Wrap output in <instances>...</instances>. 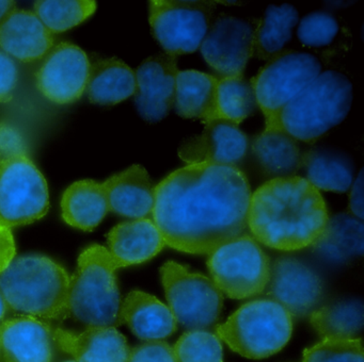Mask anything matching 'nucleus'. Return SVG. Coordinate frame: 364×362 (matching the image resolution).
Returning a JSON list of instances; mask_svg holds the SVG:
<instances>
[{
	"mask_svg": "<svg viewBox=\"0 0 364 362\" xmlns=\"http://www.w3.org/2000/svg\"><path fill=\"white\" fill-rule=\"evenodd\" d=\"M251 195L237 166L186 165L155 187L153 221L171 248L210 255L245 234Z\"/></svg>",
	"mask_w": 364,
	"mask_h": 362,
	"instance_id": "f257e3e1",
	"label": "nucleus"
},
{
	"mask_svg": "<svg viewBox=\"0 0 364 362\" xmlns=\"http://www.w3.org/2000/svg\"><path fill=\"white\" fill-rule=\"evenodd\" d=\"M329 221L321 192L299 176L270 179L251 195L248 228L253 238L278 251L312 246Z\"/></svg>",
	"mask_w": 364,
	"mask_h": 362,
	"instance_id": "f03ea898",
	"label": "nucleus"
},
{
	"mask_svg": "<svg viewBox=\"0 0 364 362\" xmlns=\"http://www.w3.org/2000/svg\"><path fill=\"white\" fill-rule=\"evenodd\" d=\"M69 283L65 268L43 255L16 257L0 274V290L8 309L37 319L69 317Z\"/></svg>",
	"mask_w": 364,
	"mask_h": 362,
	"instance_id": "7ed1b4c3",
	"label": "nucleus"
},
{
	"mask_svg": "<svg viewBox=\"0 0 364 362\" xmlns=\"http://www.w3.org/2000/svg\"><path fill=\"white\" fill-rule=\"evenodd\" d=\"M118 268L106 247L99 244L86 247L78 257L75 273L70 277L69 317L87 327L122 325Z\"/></svg>",
	"mask_w": 364,
	"mask_h": 362,
	"instance_id": "20e7f679",
	"label": "nucleus"
},
{
	"mask_svg": "<svg viewBox=\"0 0 364 362\" xmlns=\"http://www.w3.org/2000/svg\"><path fill=\"white\" fill-rule=\"evenodd\" d=\"M353 97V83L346 75L321 72L283 108L274 126L296 141L315 142L346 119Z\"/></svg>",
	"mask_w": 364,
	"mask_h": 362,
	"instance_id": "39448f33",
	"label": "nucleus"
},
{
	"mask_svg": "<svg viewBox=\"0 0 364 362\" xmlns=\"http://www.w3.org/2000/svg\"><path fill=\"white\" fill-rule=\"evenodd\" d=\"M291 331V314L276 300L264 298L242 305L216 328V336L242 357L263 359L281 351Z\"/></svg>",
	"mask_w": 364,
	"mask_h": 362,
	"instance_id": "423d86ee",
	"label": "nucleus"
},
{
	"mask_svg": "<svg viewBox=\"0 0 364 362\" xmlns=\"http://www.w3.org/2000/svg\"><path fill=\"white\" fill-rule=\"evenodd\" d=\"M161 277L176 323L188 330H208L218 323L223 295L212 279L174 261L161 266Z\"/></svg>",
	"mask_w": 364,
	"mask_h": 362,
	"instance_id": "0eeeda50",
	"label": "nucleus"
},
{
	"mask_svg": "<svg viewBox=\"0 0 364 362\" xmlns=\"http://www.w3.org/2000/svg\"><path fill=\"white\" fill-rule=\"evenodd\" d=\"M208 268L221 293L234 300L263 293L269 280V259L259 242L248 234H242L210 253Z\"/></svg>",
	"mask_w": 364,
	"mask_h": 362,
	"instance_id": "6e6552de",
	"label": "nucleus"
},
{
	"mask_svg": "<svg viewBox=\"0 0 364 362\" xmlns=\"http://www.w3.org/2000/svg\"><path fill=\"white\" fill-rule=\"evenodd\" d=\"M321 72V62L311 53L284 50L270 59L250 80L265 127L276 125L283 108Z\"/></svg>",
	"mask_w": 364,
	"mask_h": 362,
	"instance_id": "1a4fd4ad",
	"label": "nucleus"
},
{
	"mask_svg": "<svg viewBox=\"0 0 364 362\" xmlns=\"http://www.w3.org/2000/svg\"><path fill=\"white\" fill-rule=\"evenodd\" d=\"M216 4L208 0H152L149 21L153 36L169 55L195 53L210 30Z\"/></svg>",
	"mask_w": 364,
	"mask_h": 362,
	"instance_id": "9d476101",
	"label": "nucleus"
},
{
	"mask_svg": "<svg viewBox=\"0 0 364 362\" xmlns=\"http://www.w3.org/2000/svg\"><path fill=\"white\" fill-rule=\"evenodd\" d=\"M50 209L48 182L31 158L0 162V221L9 227L29 225Z\"/></svg>",
	"mask_w": 364,
	"mask_h": 362,
	"instance_id": "9b49d317",
	"label": "nucleus"
},
{
	"mask_svg": "<svg viewBox=\"0 0 364 362\" xmlns=\"http://www.w3.org/2000/svg\"><path fill=\"white\" fill-rule=\"evenodd\" d=\"M255 31V23L225 14L210 25L200 49L219 79L244 76L253 57Z\"/></svg>",
	"mask_w": 364,
	"mask_h": 362,
	"instance_id": "f8f14e48",
	"label": "nucleus"
},
{
	"mask_svg": "<svg viewBox=\"0 0 364 362\" xmlns=\"http://www.w3.org/2000/svg\"><path fill=\"white\" fill-rule=\"evenodd\" d=\"M89 70L90 61L80 47L60 43L50 49L36 75L38 89L54 104H73L86 91Z\"/></svg>",
	"mask_w": 364,
	"mask_h": 362,
	"instance_id": "ddd939ff",
	"label": "nucleus"
},
{
	"mask_svg": "<svg viewBox=\"0 0 364 362\" xmlns=\"http://www.w3.org/2000/svg\"><path fill=\"white\" fill-rule=\"evenodd\" d=\"M178 57L159 53L144 60L135 72V104L144 121L165 119L176 102Z\"/></svg>",
	"mask_w": 364,
	"mask_h": 362,
	"instance_id": "4468645a",
	"label": "nucleus"
},
{
	"mask_svg": "<svg viewBox=\"0 0 364 362\" xmlns=\"http://www.w3.org/2000/svg\"><path fill=\"white\" fill-rule=\"evenodd\" d=\"M268 295L291 317H302L312 312L323 294L318 275L295 258L283 257L270 266Z\"/></svg>",
	"mask_w": 364,
	"mask_h": 362,
	"instance_id": "2eb2a0df",
	"label": "nucleus"
},
{
	"mask_svg": "<svg viewBox=\"0 0 364 362\" xmlns=\"http://www.w3.org/2000/svg\"><path fill=\"white\" fill-rule=\"evenodd\" d=\"M204 124L201 134L191 136L181 145V159L187 165L237 166L248 151V136L227 119H215Z\"/></svg>",
	"mask_w": 364,
	"mask_h": 362,
	"instance_id": "dca6fc26",
	"label": "nucleus"
},
{
	"mask_svg": "<svg viewBox=\"0 0 364 362\" xmlns=\"http://www.w3.org/2000/svg\"><path fill=\"white\" fill-rule=\"evenodd\" d=\"M55 328L37 317L20 315L0 323V362H53Z\"/></svg>",
	"mask_w": 364,
	"mask_h": 362,
	"instance_id": "f3484780",
	"label": "nucleus"
},
{
	"mask_svg": "<svg viewBox=\"0 0 364 362\" xmlns=\"http://www.w3.org/2000/svg\"><path fill=\"white\" fill-rule=\"evenodd\" d=\"M54 42V34L33 11L14 8L0 21V50L14 61H38L50 53Z\"/></svg>",
	"mask_w": 364,
	"mask_h": 362,
	"instance_id": "a211bd4d",
	"label": "nucleus"
},
{
	"mask_svg": "<svg viewBox=\"0 0 364 362\" xmlns=\"http://www.w3.org/2000/svg\"><path fill=\"white\" fill-rule=\"evenodd\" d=\"M57 346L76 362H127L129 349L127 339L114 327H88L85 331H68L55 328Z\"/></svg>",
	"mask_w": 364,
	"mask_h": 362,
	"instance_id": "6ab92c4d",
	"label": "nucleus"
},
{
	"mask_svg": "<svg viewBox=\"0 0 364 362\" xmlns=\"http://www.w3.org/2000/svg\"><path fill=\"white\" fill-rule=\"evenodd\" d=\"M109 211L129 219H148L155 202V187L146 168L133 165L103 182Z\"/></svg>",
	"mask_w": 364,
	"mask_h": 362,
	"instance_id": "aec40b11",
	"label": "nucleus"
},
{
	"mask_svg": "<svg viewBox=\"0 0 364 362\" xmlns=\"http://www.w3.org/2000/svg\"><path fill=\"white\" fill-rule=\"evenodd\" d=\"M108 251L119 268L144 263L163 251V234L153 219L119 224L107 234Z\"/></svg>",
	"mask_w": 364,
	"mask_h": 362,
	"instance_id": "412c9836",
	"label": "nucleus"
},
{
	"mask_svg": "<svg viewBox=\"0 0 364 362\" xmlns=\"http://www.w3.org/2000/svg\"><path fill=\"white\" fill-rule=\"evenodd\" d=\"M122 324L140 340L163 341L176 332L178 323L167 305L146 292L132 291L122 300Z\"/></svg>",
	"mask_w": 364,
	"mask_h": 362,
	"instance_id": "4be33fe9",
	"label": "nucleus"
},
{
	"mask_svg": "<svg viewBox=\"0 0 364 362\" xmlns=\"http://www.w3.org/2000/svg\"><path fill=\"white\" fill-rule=\"evenodd\" d=\"M251 150L259 168L270 179L295 176L301 168L298 141L278 126L265 127L252 138Z\"/></svg>",
	"mask_w": 364,
	"mask_h": 362,
	"instance_id": "5701e85b",
	"label": "nucleus"
},
{
	"mask_svg": "<svg viewBox=\"0 0 364 362\" xmlns=\"http://www.w3.org/2000/svg\"><path fill=\"white\" fill-rule=\"evenodd\" d=\"M176 110L184 119H218V78L199 70H178Z\"/></svg>",
	"mask_w": 364,
	"mask_h": 362,
	"instance_id": "b1692460",
	"label": "nucleus"
},
{
	"mask_svg": "<svg viewBox=\"0 0 364 362\" xmlns=\"http://www.w3.org/2000/svg\"><path fill=\"white\" fill-rule=\"evenodd\" d=\"M63 219L68 225L92 231L109 212L103 183L90 179L72 183L61 198Z\"/></svg>",
	"mask_w": 364,
	"mask_h": 362,
	"instance_id": "393cba45",
	"label": "nucleus"
},
{
	"mask_svg": "<svg viewBox=\"0 0 364 362\" xmlns=\"http://www.w3.org/2000/svg\"><path fill=\"white\" fill-rule=\"evenodd\" d=\"M86 91L92 104L114 106L135 94V72L117 57L97 60L90 63Z\"/></svg>",
	"mask_w": 364,
	"mask_h": 362,
	"instance_id": "a878e982",
	"label": "nucleus"
},
{
	"mask_svg": "<svg viewBox=\"0 0 364 362\" xmlns=\"http://www.w3.org/2000/svg\"><path fill=\"white\" fill-rule=\"evenodd\" d=\"M314 251L328 261L346 263L362 257L364 251V225L351 214L340 213L329 219Z\"/></svg>",
	"mask_w": 364,
	"mask_h": 362,
	"instance_id": "bb28decb",
	"label": "nucleus"
},
{
	"mask_svg": "<svg viewBox=\"0 0 364 362\" xmlns=\"http://www.w3.org/2000/svg\"><path fill=\"white\" fill-rule=\"evenodd\" d=\"M306 180L321 191L345 193L353 185V168L344 153L330 149H310L302 153Z\"/></svg>",
	"mask_w": 364,
	"mask_h": 362,
	"instance_id": "cd10ccee",
	"label": "nucleus"
},
{
	"mask_svg": "<svg viewBox=\"0 0 364 362\" xmlns=\"http://www.w3.org/2000/svg\"><path fill=\"white\" fill-rule=\"evenodd\" d=\"M298 19L299 13L291 4L268 6L263 18L255 23L253 55L269 61L284 51Z\"/></svg>",
	"mask_w": 364,
	"mask_h": 362,
	"instance_id": "c85d7f7f",
	"label": "nucleus"
},
{
	"mask_svg": "<svg viewBox=\"0 0 364 362\" xmlns=\"http://www.w3.org/2000/svg\"><path fill=\"white\" fill-rule=\"evenodd\" d=\"M363 317L361 300H342L312 311L310 322L321 340H353L361 334Z\"/></svg>",
	"mask_w": 364,
	"mask_h": 362,
	"instance_id": "c756f323",
	"label": "nucleus"
},
{
	"mask_svg": "<svg viewBox=\"0 0 364 362\" xmlns=\"http://www.w3.org/2000/svg\"><path fill=\"white\" fill-rule=\"evenodd\" d=\"M95 10L97 2L93 0H41L36 2L33 12L54 34L80 25Z\"/></svg>",
	"mask_w": 364,
	"mask_h": 362,
	"instance_id": "7c9ffc66",
	"label": "nucleus"
},
{
	"mask_svg": "<svg viewBox=\"0 0 364 362\" xmlns=\"http://www.w3.org/2000/svg\"><path fill=\"white\" fill-rule=\"evenodd\" d=\"M257 106L252 84L244 76L218 79V119L238 126Z\"/></svg>",
	"mask_w": 364,
	"mask_h": 362,
	"instance_id": "2f4dec72",
	"label": "nucleus"
},
{
	"mask_svg": "<svg viewBox=\"0 0 364 362\" xmlns=\"http://www.w3.org/2000/svg\"><path fill=\"white\" fill-rule=\"evenodd\" d=\"M176 362H223V344L208 330H189L173 347Z\"/></svg>",
	"mask_w": 364,
	"mask_h": 362,
	"instance_id": "473e14b6",
	"label": "nucleus"
},
{
	"mask_svg": "<svg viewBox=\"0 0 364 362\" xmlns=\"http://www.w3.org/2000/svg\"><path fill=\"white\" fill-rule=\"evenodd\" d=\"M302 362H364L362 340H321L304 351Z\"/></svg>",
	"mask_w": 364,
	"mask_h": 362,
	"instance_id": "72a5a7b5",
	"label": "nucleus"
},
{
	"mask_svg": "<svg viewBox=\"0 0 364 362\" xmlns=\"http://www.w3.org/2000/svg\"><path fill=\"white\" fill-rule=\"evenodd\" d=\"M338 32V21L331 14L315 12L306 15L300 21L298 38L306 46L323 47L332 43Z\"/></svg>",
	"mask_w": 364,
	"mask_h": 362,
	"instance_id": "f704fd0d",
	"label": "nucleus"
},
{
	"mask_svg": "<svg viewBox=\"0 0 364 362\" xmlns=\"http://www.w3.org/2000/svg\"><path fill=\"white\" fill-rule=\"evenodd\" d=\"M29 145L16 126L0 121V162L16 157H28Z\"/></svg>",
	"mask_w": 364,
	"mask_h": 362,
	"instance_id": "c9c22d12",
	"label": "nucleus"
},
{
	"mask_svg": "<svg viewBox=\"0 0 364 362\" xmlns=\"http://www.w3.org/2000/svg\"><path fill=\"white\" fill-rule=\"evenodd\" d=\"M127 362H176L173 349L165 341H148L131 349Z\"/></svg>",
	"mask_w": 364,
	"mask_h": 362,
	"instance_id": "e433bc0d",
	"label": "nucleus"
},
{
	"mask_svg": "<svg viewBox=\"0 0 364 362\" xmlns=\"http://www.w3.org/2000/svg\"><path fill=\"white\" fill-rule=\"evenodd\" d=\"M18 82V64L0 50V104L9 102Z\"/></svg>",
	"mask_w": 364,
	"mask_h": 362,
	"instance_id": "4c0bfd02",
	"label": "nucleus"
},
{
	"mask_svg": "<svg viewBox=\"0 0 364 362\" xmlns=\"http://www.w3.org/2000/svg\"><path fill=\"white\" fill-rule=\"evenodd\" d=\"M16 255V241L11 227L0 221V274L7 270Z\"/></svg>",
	"mask_w": 364,
	"mask_h": 362,
	"instance_id": "58836bf2",
	"label": "nucleus"
},
{
	"mask_svg": "<svg viewBox=\"0 0 364 362\" xmlns=\"http://www.w3.org/2000/svg\"><path fill=\"white\" fill-rule=\"evenodd\" d=\"M349 211L351 215L359 219H363V170L359 172L350 194H349Z\"/></svg>",
	"mask_w": 364,
	"mask_h": 362,
	"instance_id": "ea45409f",
	"label": "nucleus"
},
{
	"mask_svg": "<svg viewBox=\"0 0 364 362\" xmlns=\"http://www.w3.org/2000/svg\"><path fill=\"white\" fill-rule=\"evenodd\" d=\"M14 8H16V1H0V21Z\"/></svg>",
	"mask_w": 364,
	"mask_h": 362,
	"instance_id": "a19ab883",
	"label": "nucleus"
},
{
	"mask_svg": "<svg viewBox=\"0 0 364 362\" xmlns=\"http://www.w3.org/2000/svg\"><path fill=\"white\" fill-rule=\"evenodd\" d=\"M8 310H9V309H8L5 298H4L1 290H0V323L5 321L6 314H7Z\"/></svg>",
	"mask_w": 364,
	"mask_h": 362,
	"instance_id": "79ce46f5",
	"label": "nucleus"
},
{
	"mask_svg": "<svg viewBox=\"0 0 364 362\" xmlns=\"http://www.w3.org/2000/svg\"><path fill=\"white\" fill-rule=\"evenodd\" d=\"M63 362H76L75 360H65V361Z\"/></svg>",
	"mask_w": 364,
	"mask_h": 362,
	"instance_id": "37998d69",
	"label": "nucleus"
}]
</instances>
